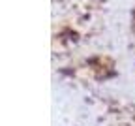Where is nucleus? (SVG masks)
<instances>
[{"mask_svg":"<svg viewBox=\"0 0 135 126\" xmlns=\"http://www.w3.org/2000/svg\"><path fill=\"white\" fill-rule=\"evenodd\" d=\"M92 115L96 126H135V98L120 92H96Z\"/></svg>","mask_w":135,"mask_h":126,"instance_id":"obj_1","label":"nucleus"}]
</instances>
